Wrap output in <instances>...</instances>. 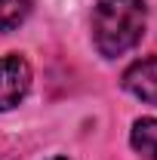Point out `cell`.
<instances>
[{
  "label": "cell",
  "instance_id": "3957f363",
  "mask_svg": "<svg viewBox=\"0 0 157 160\" xmlns=\"http://www.w3.org/2000/svg\"><path fill=\"white\" fill-rule=\"evenodd\" d=\"M123 89L145 105H157V59H139L123 71Z\"/></svg>",
  "mask_w": 157,
  "mask_h": 160
},
{
  "label": "cell",
  "instance_id": "7a4b0ae2",
  "mask_svg": "<svg viewBox=\"0 0 157 160\" xmlns=\"http://www.w3.org/2000/svg\"><path fill=\"white\" fill-rule=\"evenodd\" d=\"M28 89H31V65L16 52L0 56V111L22 105Z\"/></svg>",
  "mask_w": 157,
  "mask_h": 160
},
{
  "label": "cell",
  "instance_id": "6da1fadb",
  "mask_svg": "<svg viewBox=\"0 0 157 160\" xmlns=\"http://www.w3.org/2000/svg\"><path fill=\"white\" fill-rule=\"evenodd\" d=\"M145 0H96L93 6V43L105 59L129 52L145 34Z\"/></svg>",
  "mask_w": 157,
  "mask_h": 160
},
{
  "label": "cell",
  "instance_id": "8992f818",
  "mask_svg": "<svg viewBox=\"0 0 157 160\" xmlns=\"http://www.w3.org/2000/svg\"><path fill=\"white\" fill-rule=\"evenodd\" d=\"M53 160H68V157H53Z\"/></svg>",
  "mask_w": 157,
  "mask_h": 160
},
{
  "label": "cell",
  "instance_id": "5b68a950",
  "mask_svg": "<svg viewBox=\"0 0 157 160\" xmlns=\"http://www.w3.org/2000/svg\"><path fill=\"white\" fill-rule=\"evenodd\" d=\"M34 0H0V31H16L31 16Z\"/></svg>",
  "mask_w": 157,
  "mask_h": 160
},
{
  "label": "cell",
  "instance_id": "277c9868",
  "mask_svg": "<svg viewBox=\"0 0 157 160\" xmlns=\"http://www.w3.org/2000/svg\"><path fill=\"white\" fill-rule=\"evenodd\" d=\"M129 145L136 148L145 160H157V117H142L133 123Z\"/></svg>",
  "mask_w": 157,
  "mask_h": 160
}]
</instances>
